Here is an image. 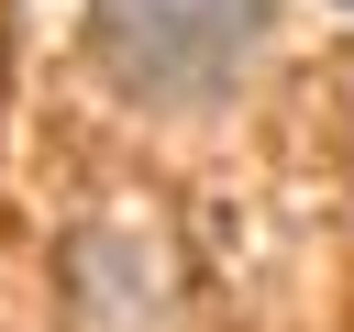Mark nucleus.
Wrapping results in <instances>:
<instances>
[{"label":"nucleus","mask_w":354,"mask_h":332,"mask_svg":"<svg viewBox=\"0 0 354 332\" xmlns=\"http://www.w3.org/2000/svg\"><path fill=\"white\" fill-rule=\"evenodd\" d=\"M66 332H188V255L166 210H100L66 232Z\"/></svg>","instance_id":"2"},{"label":"nucleus","mask_w":354,"mask_h":332,"mask_svg":"<svg viewBox=\"0 0 354 332\" xmlns=\"http://www.w3.org/2000/svg\"><path fill=\"white\" fill-rule=\"evenodd\" d=\"M88 44L133 100L188 111V100H221L254 66L266 0H88Z\"/></svg>","instance_id":"1"}]
</instances>
